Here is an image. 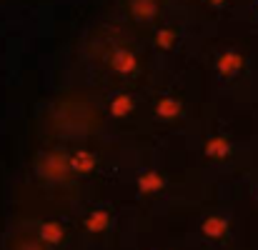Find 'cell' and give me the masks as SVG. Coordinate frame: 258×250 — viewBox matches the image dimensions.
<instances>
[{
  "mask_svg": "<svg viewBox=\"0 0 258 250\" xmlns=\"http://www.w3.org/2000/svg\"><path fill=\"white\" fill-rule=\"evenodd\" d=\"M175 40H178L175 28H161V30L156 33V45H158L161 50H171L173 45H175Z\"/></svg>",
  "mask_w": 258,
  "mask_h": 250,
  "instance_id": "3957f363",
  "label": "cell"
},
{
  "mask_svg": "<svg viewBox=\"0 0 258 250\" xmlns=\"http://www.w3.org/2000/svg\"><path fill=\"white\" fill-rule=\"evenodd\" d=\"M241 68V58L236 55V53H223L221 58H218V70L223 73V75H231L233 70H238Z\"/></svg>",
  "mask_w": 258,
  "mask_h": 250,
  "instance_id": "277c9868",
  "label": "cell"
},
{
  "mask_svg": "<svg viewBox=\"0 0 258 250\" xmlns=\"http://www.w3.org/2000/svg\"><path fill=\"white\" fill-rule=\"evenodd\" d=\"M110 110H113V115H128L131 110H133V100H131V95H118L115 100H113V105H110Z\"/></svg>",
  "mask_w": 258,
  "mask_h": 250,
  "instance_id": "ba28073f",
  "label": "cell"
},
{
  "mask_svg": "<svg viewBox=\"0 0 258 250\" xmlns=\"http://www.w3.org/2000/svg\"><path fill=\"white\" fill-rule=\"evenodd\" d=\"M131 13L138 20H153L158 8H156V0H131Z\"/></svg>",
  "mask_w": 258,
  "mask_h": 250,
  "instance_id": "7a4b0ae2",
  "label": "cell"
},
{
  "mask_svg": "<svg viewBox=\"0 0 258 250\" xmlns=\"http://www.w3.org/2000/svg\"><path fill=\"white\" fill-rule=\"evenodd\" d=\"M203 3H206V5H213V8H218V5H223L226 0H203Z\"/></svg>",
  "mask_w": 258,
  "mask_h": 250,
  "instance_id": "4fadbf2b",
  "label": "cell"
},
{
  "mask_svg": "<svg viewBox=\"0 0 258 250\" xmlns=\"http://www.w3.org/2000/svg\"><path fill=\"white\" fill-rule=\"evenodd\" d=\"M156 113L161 115V118H175L178 113H180V103L175 100V98H163L161 103H158V108H156Z\"/></svg>",
  "mask_w": 258,
  "mask_h": 250,
  "instance_id": "5b68a950",
  "label": "cell"
},
{
  "mask_svg": "<svg viewBox=\"0 0 258 250\" xmlns=\"http://www.w3.org/2000/svg\"><path fill=\"white\" fill-rule=\"evenodd\" d=\"M86 228L90 233H98V230H105L108 228V215L105 213H93L86 220Z\"/></svg>",
  "mask_w": 258,
  "mask_h": 250,
  "instance_id": "8fae6325",
  "label": "cell"
},
{
  "mask_svg": "<svg viewBox=\"0 0 258 250\" xmlns=\"http://www.w3.org/2000/svg\"><path fill=\"white\" fill-rule=\"evenodd\" d=\"M71 165H73V170H78V173H86V170H90V168L95 165V158L90 153H76L73 160H71Z\"/></svg>",
  "mask_w": 258,
  "mask_h": 250,
  "instance_id": "9c48e42d",
  "label": "cell"
},
{
  "mask_svg": "<svg viewBox=\"0 0 258 250\" xmlns=\"http://www.w3.org/2000/svg\"><path fill=\"white\" fill-rule=\"evenodd\" d=\"M110 65H113V70H118L120 75H128V73H133V70H136L138 60H136V55H133L131 50H125V48H118V50L113 53V60H110Z\"/></svg>",
  "mask_w": 258,
  "mask_h": 250,
  "instance_id": "6da1fadb",
  "label": "cell"
},
{
  "mask_svg": "<svg viewBox=\"0 0 258 250\" xmlns=\"http://www.w3.org/2000/svg\"><path fill=\"white\" fill-rule=\"evenodd\" d=\"M40 238H43L45 243H60V238H63L60 223H45V225L40 228Z\"/></svg>",
  "mask_w": 258,
  "mask_h": 250,
  "instance_id": "52a82bcc",
  "label": "cell"
},
{
  "mask_svg": "<svg viewBox=\"0 0 258 250\" xmlns=\"http://www.w3.org/2000/svg\"><path fill=\"white\" fill-rule=\"evenodd\" d=\"M138 185H141V190H143V193L161 190V188H163V178H161L158 173H143V175H141V180H138Z\"/></svg>",
  "mask_w": 258,
  "mask_h": 250,
  "instance_id": "8992f818",
  "label": "cell"
},
{
  "mask_svg": "<svg viewBox=\"0 0 258 250\" xmlns=\"http://www.w3.org/2000/svg\"><path fill=\"white\" fill-rule=\"evenodd\" d=\"M228 153V143L223 140V138H213L208 145H206V155H211V158H221V155H226Z\"/></svg>",
  "mask_w": 258,
  "mask_h": 250,
  "instance_id": "30bf717a",
  "label": "cell"
},
{
  "mask_svg": "<svg viewBox=\"0 0 258 250\" xmlns=\"http://www.w3.org/2000/svg\"><path fill=\"white\" fill-rule=\"evenodd\" d=\"M223 230H226V223H223L221 218H208V220L203 223V233L211 235V238H218Z\"/></svg>",
  "mask_w": 258,
  "mask_h": 250,
  "instance_id": "7c38bea8",
  "label": "cell"
}]
</instances>
